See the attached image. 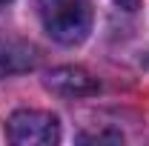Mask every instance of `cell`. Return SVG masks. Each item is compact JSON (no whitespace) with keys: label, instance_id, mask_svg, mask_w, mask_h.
<instances>
[{"label":"cell","instance_id":"cell-5","mask_svg":"<svg viewBox=\"0 0 149 146\" xmlns=\"http://www.w3.org/2000/svg\"><path fill=\"white\" fill-rule=\"evenodd\" d=\"M115 3H118L120 9H126V12H135V9L141 6V0H115Z\"/></svg>","mask_w":149,"mask_h":146},{"label":"cell","instance_id":"cell-2","mask_svg":"<svg viewBox=\"0 0 149 146\" xmlns=\"http://www.w3.org/2000/svg\"><path fill=\"white\" fill-rule=\"evenodd\" d=\"M9 140L17 146H52L60 140V123L49 112L20 109L9 117Z\"/></svg>","mask_w":149,"mask_h":146},{"label":"cell","instance_id":"cell-4","mask_svg":"<svg viewBox=\"0 0 149 146\" xmlns=\"http://www.w3.org/2000/svg\"><path fill=\"white\" fill-rule=\"evenodd\" d=\"M37 52L26 40H0V80L35 69Z\"/></svg>","mask_w":149,"mask_h":146},{"label":"cell","instance_id":"cell-3","mask_svg":"<svg viewBox=\"0 0 149 146\" xmlns=\"http://www.w3.org/2000/svg\"><path fill=\"white\" fill-rule=\"evenodd\" d=\"M46 89L60 97H89L100 89V83L80 66H60L46 74Z\"/></svg>","mask_w":149,"mask_h":146},{"label":"cell","instance_id":"cell-6","mask_svg":"<svg viewBox=\"0 0 149 146\" xmlns=\"http://www.w3.org/2000/svg\"><path fill=\"white\" fill-rule=\"evenodd\" d=\"M0 3H9V0H0Z\"/></svg>","mask_w":149,"mask_h":146},{"label":"cell","instance_id":"cell-1","mask_svg":"<svg viewBox=\"0 0 149 146\" xmlns=\"http://www.w3.org/2000/svg\"><path fill=\"white\" fill-rule=\"evenodd\" d=\"M37 15L43 29L63 46H74L92 32L89 0H37Z\"/></svg>","mask_w":149,"mask_h":146}]
</instances>
